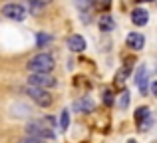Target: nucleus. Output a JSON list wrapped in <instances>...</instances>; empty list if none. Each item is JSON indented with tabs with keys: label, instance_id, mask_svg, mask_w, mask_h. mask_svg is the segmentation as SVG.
I'll list each match as a JSON object with an SVG mask.
<instances>
[{
	"label": "nucleus",
	"instance_id": "obj_15",
	"mask_svg": "<svg viewBox=\"0 0 157 143\" xmlns=\"http://www.w3.org/2000/svg\"><path fill=\"white\" fill-rule=\"evenodd\" d=\"M68 125H70V113H68V109H64L62 115H60V129H62V131H66Z\"/></svg>",
	"mask_w": 157,
	"mask_h": 143
},
{
	"label": "nucleus",
	"instance_id": "obj_17",
	"mask_svg": "<svg viewBox=\"0 0 157 143\" xmlns=\"http://www.w3.org/2000/svg\"><path fill=\"white\" fill-rule=\"evenodd\" d=\"M50 36H48V34H44V32H40V34H38V46L40 48H42L44 46V44H48V42H50Z\"/></svg>",
	"mask_w": 157,
	"mask_h": 143
},
{
	"label": "nucleus",
	"instance_id": "obj_9",
	"mask_svg": "<svg viewBox=\"0 0 157 143\" xmlns=\"http://www.w3.org/2000/svg\"><path fill=\"white\" fill-rule=\"evenodd\" d=\"M68 48L72 52H84L86 50V40H84V36H78V34L70 36V38H68Z\"/></svg>",
	"mask_w": 157,
	"mask_h": 143
},
{
	"label": "nucleus",
	"instance_id": "obj_3",
	"mask_svg": "<svg viewBox=\"0 0 157 143\" xmlns=\"http://www.w3.org/2000/svg\"><path fill=\"white\" fill-rule=\"evenodd\" d=\"M28 96L32 97V100L36 101V103L40 105V107H48V105H52V96L46 92V89L42 88H34V85H28Z\"/></svg>",
	"mask_w": 157,
	"mask_h": 143
},
{
	"label": "nucleus",
	"instance_id": "obj_16",
	"mask_svg": "<svg viewBox=\"0 0 157 143\" xmlns=\"http://www.w3.org/2000/svg\"><path fill=\"white\" fill-rule=\"evenodd\" d=\"M127 105H129V93H127V92H123L121 96H119V101H117V107H119V109H125Z\"/></svg>",
	"mask_w": 157,
	"mask_h": 143
},
{
	"label": "nucleus",
	"instance_id": "obj_6",
	"mask_svg": "<svg viewBox=\"0 0 157 143\" xmlns=\"http://www.w3.org/2000/svg\"><path fill=\"white\" fill-rule=\"evenodd\" d=\"M135 119H137V123H139V129H149L151 123H153L149 107H139L137 111H135Z\"/></svg>",
	"mask_w": 157,
	"mask_h": 143
},
{
	"label": "nucleus",
	"instance_id": "obj_20",
	"mask_svg": "<svg viewBox=\"0 0 157 143\" xmlns=\"http://www.w3.org/2000/svg\"><path fill=\"white\" fill-rule=\"evenodd\" d=\"M129 143H135V141H133V139H129Z\"/></svg>",
	"mask_w": 157,
	"mask_h": 143
},
{
	"label": "nucleus",
	"instance_id": "obj_7",
	"mask_svg": "<svg viewBox=\"0 0 157 143\" xmlns=\"http://www.w3.org/2000/svg\"><path fill=\"white\" fill-rule=\"evenodd\" d=\"M135 81H137V88H139V92L145 96L147 93V84H149V73H147V68L145 66H141L137 70V76H135Z\"/></svg>",
	"mask_w": 157,
	"mask_h": 143
},
{
	"label": "nucleus",
	"instance_id": "obj_10",
	"mask_svg": "<svg viewBox=\"0 0 157 143\" xmlns=\"http://www.w3.org/2000/svg\"><path fill=\"white\" fill-rule=\"evenodd\" d=\"M143 44H145V38H143L139 32H131V34L127 36V46L133 48V50H141Z\"/></svg>",
	"mask_w": 157,
	"mask_h": 143
},
{
	"label": "nucleus",
	"instance_id": "obj_19",
	"mask_svg": "<svg viewBox=\"0 0 157 143\" xmlns=\"http://www.w3.org/2000/svg\"><path fill=\"white\" fill-rule=\"evenodd\" d=\"M90 4H92V0H78V6H80V8H84V10L90 6Z\"/></svg>",
	"mask_w": 157,
	"mask_h": 143
},
{
	"label": "nucleus",
	"instance_id": "obj_12",
	"mask_svg": "<svg viewBox=\"0 0 157 143\" xmlns=\"http://www.w3.org/2000/svg\"><path fill=\"white\" fill-rule=\"evenodd\" d=\"M50 2H52V0H30V2H28V8H30L32 14H40V12H42Z\"/></svg>",
	"mask_w": 157,
	"mask_h": 143
},
{
	"label": "nucleus",
	"instance_id": "obj_14",
	"mask_svg": "<svg viewBox=\"0 0 157 143\" xmlns=\"http://www.w3.org/2000/svg\"><path fill=\"white\" fill-rule=\"evenodd\" d=\"M109 4H111V0H92V6L96 8V10H107L109 8Z\"/></svg>",
	"mask_w": 157,
	"mask_h": 143
},
{
	"label": "nucleus",
	"instance_id": "obj_5",
	"mask_svg": "<svg viewBox=\"0 0 157 143\" xmlns=\"http://www.w3.org/2000/svg\"><path fill=\"white\" fill-rule=\"evenodd\" d=\"M2 16H6V18H10V20H16V22H22V20L26 18V10H24L20 4H6V6L2 8Z\"/></svg>",
	"mask_w": 157,
	"mask_h": 143
},
{
	"label": "nucleus",
	"instance_id": "obj_21",
	"mask_svg": "<svg viewBox=\"0 0 157 143\" xmlns=\"http://www.w3.org/2000/svg\"><path fill=\"white\" fill-rule=\"evenodd\" d=\"M145 2H151V0H145Z\"/></svg>",
	"mask_w": 157,
	"mask_h": 143
},
{
	"label": "nucleus",
	"instance_id": "obj_4",
	"mask_svg": "<svg viewBox=\"0 0 157 143\" xmlns=\"http://www.w3.org/2000/svg\"><path fill=\"white\" fill-rule=\"evenodd\" d=\"M28 81H30V85H34V88H54L56 85V80L50 76V73H32L30 77H28Z\"/></svg>",
	"mask_w": 157,
	"mask_h": 143
},
{
	"label": "nucleus",
	"instance_id": "obj_8",
	"mask_svg": "<svg viewBox=\"0 0 157 143\" xmlns=\"http://www.w3.org/2000/svg\"><path fill=\"white\" fill-rule=\"evenodd\" d=\"M147 20H149V12L143 10V8H135V10L131 12V22H133L135 26H145Z\"/></svg>",
	"mask_w": 157,
	"mask_h": 143
},
{
	"label": "nucleus",
	"instance_id": "obj_13",
	"mask_svg": "<svg viewBox=\"0 0 157 143\" xmlns=\"http://www.w3.org/2000/svg\"><path fill=\"white\" fill-rule=\"evenodd\" d=\"M111 28H113V20H111V16L104 14V16L100 18V30H101V32H109Z\"/></svg>",
	"mask_w": 157,
	"mask_h": 143
},
{
	"label": "nucleus",
	"instance_id": "obj_2",
	"mask_svg": "<svg viewBox=\"0 0 157 143\" xmlns=\"http://www.w3.org/2000/svg\"><path fill=\"white\" fill-rule=\"evenodd\" d=\"M52 68H54V58L46 52L32 56L30 62H28V70L32 73H50Z\"/></svg>",
	"mask_w": 157,
	"mask_h": 143
},
{
	"label": "nucleus",
	"instance_id": "obj_18",
	"mask_svg": "<svg viewBox=\"0 0 157 143\" xmlns=\"http://www.w3.org/2000/svg\"><path fill=\"white\" fill-rule=\"evenodd\" d=\"M18 143H46L44 139H38V137H30V135H26V137H22Z\"/></svg>",
	"mask_w": 157,
	"mask_h": 143
},
{
	"label": "nucleus",
	"instance_id": "obj_11",
	"mask_svg": "<svg viewBox=\"0 0 157 143\" xmlns=\"http://www.w3.org/2000/svg\"><path fill=\"white\" fill-rule=\"evenodd\" d=\"M74 107L82 113H90V111H94V100L86 96V97H82V100H78L76 103H74Z\"/></svg>",
	"mask_w": 157,
	"mask_h": 143
},
{
	"label": "nucleus",
	"instance_id": "obj_1",
	"mask_svg": "<svg viewBox=\"0 0 157 143\" xmlns=\"http://www.w3.org/2000/svg\"><path fill=\"white\" fill-rule=\"evenodd\" d=\"M52 117H46L44 121H32L28 123L26 131L30 137H38V139H52L54 131H52Z\"/></svg>",
	"mask_w": 157,
	"mask_h": 143
}]
</instances>
